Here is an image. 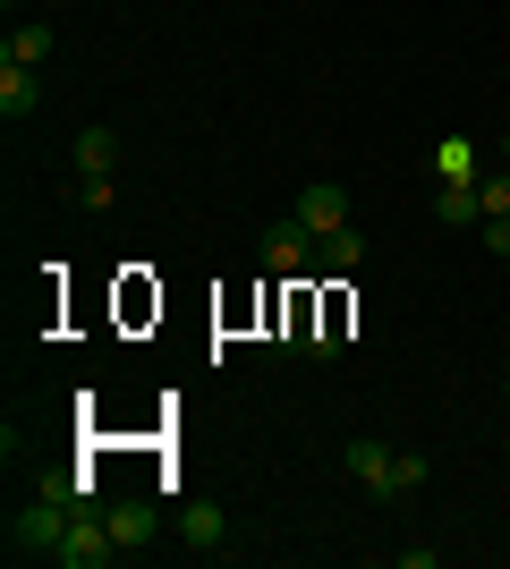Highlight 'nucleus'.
I'll return each instance as SVG.
<instances>
[{
  "label": "nucleus",
  "mask_w": 510,
  "mask_h": 569,
  "mask_svg": "<svg viewBox=\"0 0 510 569\" xmlns=\"http://www.w3.org/2000/svg\"><path fill=\"white\" fill-rule=\"evenodd\" d=\"M477 188H486V213H510V162H502V170H486Z\"/></svg>",
  "instance_id": "nucleus-16"
},
{
  "label": "nucleus",
  "mask_w": 510,
  "mask_h": 569,
  "mask_svg": "<svg viewBox=\"0 0 510 569\" xmlns=\"http://www.w3.org/2000/svg\"><path fill=\"white\" fill-rule=\"evenodd\" d=\"M434 213L451 221V230H477V221H486V188H477V179H434Z\"/></svg>",
  "instance_id": "nucleus-5"
},
{
  "label": "nucleus",
  "mask_w": 510,
  "mask_h": 569,
  "mask_svg": "<svg viewBox=\"0 0 510 569\" xmlns=\"http://www.w3.org/2000/svg\"><path fill=\"white\" fill-rule=\"evenodd\" d=\"M102 519H111V536H120V552H137V545H146V536H153V501H111Z\"/></svg>",
  "instance_id": "nucleus-11"
},
{
  "label": "nucleus",
  "mask_w": 510,
  "mask_h": 569,
  "mask_svg": "<svg viewBox=\"0 0 510 569\" xmlns=\"http://www.w3.org/2000/svg\"><path fill=\"white\" fill-rule=\"evenodd\" d=\"M111 170H120V137H111V128H86V137H77V179H111Z\"/></svg>",
  "instance_id": "nucleus-10"
},
{
  "label": "nucleus",
  "mask_w": 510,
  "mask_h": 569,
  "mask_svg": "<svg viewBox=\"0 0 510 569\" xmlns=\"http://www.w3.org/2000/svg\"><path fill=\"white\" fill-rule=\"evenodd\" d=\"M358 263H366V230L358 221H340V230L316 238V272H358Z\"/></svg>",
  "instance_id": "nucleus-6"
},
{
  "label": "nucleus",
  "mask_w": 510,
  "mask_h": 569,
  "mask_svg": "<svg viewBox=\"0 0 510 569\" xmlns=\"http://www.w3.org/2000/svg\"><path fill=\"white\" fill-rule=\"evenodd\" d=\"M34 102H43V77L18 69V60H0V119H26Z\"/></svg>",
  "instance_id": "nucleus-9"
},
{
  "label": "nucleus",
  "mask_w": 510,
  "mask_h": 569,
  "mask_svg": "<svg viewBox=\"0 0 510 569\" xmlns=\"http://www.w3.org/2000/svg\"><path fill=\"white\" fill-rule=\"evenodd\" d=\"M502 162H510V137H502Z\"/></svg>",
  "instance_id": "nucleus-18"
},
{
  "label": "nucleus",
  "mask_w": 510,
  "mask_h": 569,
  "mask_svg": "<svg viewBox=\"0 0 510 569\" xmlns=\"http://www.w3.org/2000/svg\"><path fill=\"white\" fill-rule=\"evenodd\" d=\"M120 561V536L102 510H69V536H60V569H111Z\"/></svg>",
  "instance_id": "nucleus-2"
},
{
  "label": "nucleus",
  "mask_w": 510,
  "mask_h": 569,
  "mask_svg": "<svg viewBox=\"0 0 510 569\" xmlns=\"http://www.w3.org/2000/svg\"><path fill=\"white\" fill-rule=\"evenodd\" d=\"M51 51H60V34H51L43 18H26V26H9V43H0V60H18V69H43Z\"/></svg>",
  "instance_id": "nucleus-7"
},
{
  "label": "nucleus",
  "mask_w": 510,
  "mask_h": 569,
  "mask_svg": "<svg viewBox=\"0 0 510 569\" xmlns=\"http://www.w3.org/2000/svg\"><path fill=\"white\" fill-rule=\"evenodd\" d=\"M502 400H510V375H502Z\"/></svg>",
  "instance_id": "nucleus-19"
},
{
  "label": "nucleus",
  "mask_w": 510,
  "mask_h": 569,
  "mask_svg": "<svg viewBox=\"0 0 510 569\" xmlns=\"http://www.w3.org/2000/svg\"><path fill=\"white\" fill-rule=\"evenodd\" d=\"M60 536H69V501L60 493H43L34 510L9 519V552H18V561H60Z\"/></svg>",
  "instance_id": "nucleus-1"
},
{
  "label": "nucleus",
  "mask_w": 510,
  "mask_h": 569,
  "mask_svg": "<svg viewBox=\"0 0 510 569\" xmlns=\"http://www.w3.org/2000/svg\"><path fill=\"white\" fill-rule=\"evenodd\" d=\"M298 221H307V230H340V221H349V188H340V179H316V188H298V204H290Z\"/></svg>",
  "instance_id": "nucleus-4"
},
{
  "label": "nucleus",
  "mask_w": 510,
  "mask_h": 569,
  "mask_svg": "<svg viewBox=\"0 0 510 569\" xmlns=\"http://www.w3.org/2000/svg\"><path fill=\"white\" fill-rule=\"evenodd\" d=\"M434 179H486L477 144H442V153H434Z\"/></svg>",
  "instance_id": "nucleus-13"
},
{
  "label": "nucleus",
  "mask_w": 510,
  "mask_h": 569,
  "mask_svg": "<svg viewBox=\"0 0 510 569\" xmlns=\"http://www.w3.org/2000/svg\"><path fill=\"white\" fill-rule=\"evenodd\" d=\"M477 230H486V256H493V263H510V213H486Z\"/></svg>",
  "instance_id": "nucleus-15"
},
{
  "label": "nucleus",
  "mask_w": 510,
  "mask_h": 569,
  "mask_svg": "<svg viewBox=\"0 0 510 569\" xmlns=\"http://www.w3.org/2000/svg\"><path fill=\"white\" fill-rule=\"evenodd\" d=\"M417 485H426V459H417V451H391V485H383V501H391V493H417Z\"/></svg>",
  "instance_id": "nucleus-14"
},
{
  "label": "nucleus",
  "mask_w": 510,
  "mask_h": 569,
  "mask_svg": "<svg viewBox=\"0 0 510 569\" xmlns=\"http://www.w3.org/2000/svg\"><path fill=\"white\" fill-rule=\"evenodd\" d=\"M77 204H86V213H111V204H120V188H111V179H86V196H77Z\"/></svg>",
  "instance_id": "nucleus-17"
},
{
  "label": "nucleus",
  "mask_w": 510,
  "mask_h": 569,
  "mask_svg": "<svg viewBox=\"0 0 510 569\" xmlns=\"http://www.w3.org/2000/svg\"><path fill=\"white\" fill-rule=\"evenodd\" d=\"M9 9H18V0H9Z\"/></svg>",
  "instance_id": "nucleus-20"
},
{
  "label": "nucleus",
  "mask_w": 510,
  "mask_h": 569,
  "mask_svg": "<svg viewBox=\"0 0 510 569\" xmlns=\"http://www.w3.org/2000/svg\"><path fill=\"white\" fill-rule=\"evenodd\" d=\"M264 272H272V281H298V272H316V230H307L298 213L264 230Z\"/></svg>",
  "instance_id": "nucleus-3"
},
{
  "label": "nucleus",
  "mask_w": 510,
  "mask_h": 569,
  "mask_svg": "<svg viewBox=\"0 0 510 569\" xmlns=\"http://www.w3.org/2000/svg\"><path fill=\"white\" fill-rule=\"evenodd\" d=\"M179 536H188L196 552H221V510L213 501H188V510H179Z\"/></svg>",
  "instance_id": "nucleus-12"
},
{
  "label": "nucleus",
  "mask_w": 510,
  "mask_h": 569,
  "mask_svg": "<svg viewBox=\"0 0 510 569\" xmlns=\"http://www.w3.org/2000/svg\"><path fill=\"white\" fill-rule=\"evenodd\" d=\"M349 476H358L366 493H383V485H391V442H383V433H358V442H349Z\"/></svg>",
  "instance_id": "nucleus-8"
},
{
  "label": "nucleus",
  "mask_w": 510,
  "mask_h": 569,
  "mask_svg": "<svg viewBox=\"0 0 510 569\" xmlns=\"http://www.w3.org/2000/svg\"><path fill=\"white\" fill-rule=\"evenodd\" d=\"M502 272H510V263H502Z\"/></svg>",
  "instance_id": "nucleus-21"
}]
</instances>
